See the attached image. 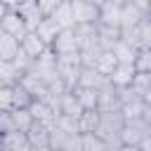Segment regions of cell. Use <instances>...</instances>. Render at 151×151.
<instances>
[{
  "mask_svg": "<svg viewBox=\"0 0 151 151\" xmlns=\"http://www.w3.org/2000/svg\"><path fill=\"white\" fill-rule=\"evenodd\" d=\"M149 14L144 9H139L134 2H125L123 5V14H120V26L123 28H132V26H139Z\"/></svg>",
  "mask_w": 151,
  "mask_h": 151,
  "instance_id": "obj_10",
  "label": "cell"
},
{
  "mask_svg": "<svg viewBox=\"0 0 151 151\" xmlns=\"http://www.w3.org/2000/svg\"><path fill=\"white\" fill-rule=\"evenodd\" d=\"M12 118H14L17 127H19V130H24V132H28V127H31V125H33V120H35L28 106H26V109H12Z\"/></svg>",
  "mask_w": 151,
  "mask_h": 151,
  "instance_id": "obj_22",
  "label": "cell"
},
{
  "mask_svg": "<svg viewBox=\"0 0 151 151\" xmlns=\"http://www.w3.org/2000/svg\"><path fill=\"white\" fill-rule=\"evenodd\" d=\"M14 109V85H0V111Z\"/></svg>",
  "mask_w": 151,
  "mask_h": 151,
  "instance_id": "obj_24",
  "label": "cell"
},
{
  "mask_svg": "<svg viewBox=\"0 0 151 151\" xmlns=\"http://www.w3.org/2000/svg\"><path fill=\"white\" fill-rule=\"evenodd\" d=\"M120 14H123V5L106 0L104 5H99V24H111V26H120ZM123 28V26H120Z\"/></svg>",
  "mask_w": 151,
  "mask_h": 151,
  "instance_id": "obj_9",
  "label": "cell"
},
{
  "mask_svg": "<svg viewBox=\"0 0 151 151\" xmlns=\"http://www.w3.org/2000/svg\"><path fill=\"white\" fill-rule=\"evenodd\" d=\"M92 2H97V5H104V2H106V0H92Z\"/></svg>",
  "mask_w": 151,
  "mask_h": 151,
  "instance_id": "obj_32",
  "label": "cell"
},
{
  "mask_svg": "<svg viewBox=\"0 0 151 151\" xmlns=\"http://www.w3.org/2000/svg\"><path fill=\"white\" fill-rule=\"evenodd\" d=\"M19 50H21V40H19V38H14L12 33L0 31V59L12 61V59L19 54Z\"/></svg>",
  "mask_w": 151,
  "mask_h": 151,
  "instance_id": "obj_11",
  "label": "cell"
},
{
  "mask_svg": "<svg viewBox=\"0 0 151 151\" xmlns=\"http://www.w3.org/2000/svg\"><path fill=\"white\" fill-rule=\"evenodd\" d=\"M59 31H61V26L52 19V17H45L40 24H38V28H35V33L47 42V45H52L54 40H57V35H59Z\"/></svg>",
  "mask_w": 151,
  "mask_h": 151,
  "instance_id": "obj_16",
  "label": "cell"
},
{
  "mask_svg": "<svg viewBox=\"0 0 151 151\" xmlns=\"http://www.w3.org/2000/svg\"><path fill=\"white\" fill-rule=\"evenodd\" d=\"M137 76V66L134 64H127V61H118V66L113 68V73L109 76V83L116 85V87H130L132 80Z\"/></svg>",
  "mask_w": 151,
  "mask_h": 151,
  "instance_id": "obj_6",
  "label": "cell"
},
{
  "mask_svg": "<svg viewBox=\"0 0 151 151\" xmlns=\"http://www.w3.org/2000/svg\"><path fill=\"white\" fill-rule=\"evenodd\" d=\"M139 40H142V47H151V14L139 24Z\"/></svg>",
  "mask_w": 151,
  "mask_h": 151,
  "instance_id": "obj_26",
  "label": "cell"
},
{
  "mask_svg": "<svg viewBox=\"0 0 151 151\" xmlns=\"http://www.w3.org/2000/svg\"><path fill=\"white\" fill-rule=\"evenodd\" d=\"M38 2V7H40V12L45 14V17H52V12L61 5V0H35Z\"/></svg>",
  "mask_w": 151,
  "mask_h": 151,
  "instance_id": "obj_28",
  "label": "cell"
},
{
  "mask_svg": "<svg viewBox=\"0 0 151 151\" xmlns=\"http://www.w3.org/2000/svg\"><path fill=\"white\" fill-rule=\"evenodd\" d=\"M134 66L142 73H151V47H139L134 57Z\"/></svg>",
  "mask_w": 151,
  "mask_h": 151,
  "instance_id": "obj_23",
  "label": "cell"
},
{
  "mask_svg": "<svg viewBox=\"0 0 151 151\" xmlns=\"http://www.w3.org/2000/svg\"><path fill=\"white\" fill-rule=\"evenodd\" d=\"M113 2H118V5H125V2H130V0H113Z\"/></svg>",
  "mask_w": 151,
  "mask_h": 151,
  "instance_id": "obj_31",
  "label": "cell"
},
{
  "mask_svg": "<svg viewBox=\"0 0 151 151\" xmlns=\"http://www.w3.org/2000/svg\"><path fill=\"white\" fill-rule=\"evenodd\" d=\"M0 5H7V7H17L19 0H0Z\"/></svg>",
  "mask_w": 151,
  "mask_h": 151,
  "instance_id": "obj_30",
  "label": "cell"
},
{
  "mask_svg": "<svg viewBox=\"0 0 151 151\" xmlns=\"http://www.w3.org/2000/svg\"><path fill=\"white\" fill-rule=\"evenodd\" d=\"M19 2H21V0H19Z\"/></svg>",
  "mask_w": 151,
  "mask_h": 151,
  "instance_id": "obj_33",
  "label": "cell"
},
{
  "mask_svg": "<svg viewBox=\"0 0 151 151\" xmlns=\"http://www.w3.org/2000/svg\"><path fill=\"white\" fill-rule=\"evenodd\" d=\"M109 149V142L97 132H83V151H104Z\"/></svg>",
  "mask_w": 151,
  "mask_h": 151,
  "instance_id": "obj_21",
  "label": "cell"
},
{
  "mask_svg": "<svg viewBox=\"0 0 151 151\" xmlns=\"http://www.w3.org/2000/svg\"><path fill=\"white\" fill-rule=\"evenodd\" d=\"M94 66H97L99 73H104V76L109 78V76L113 73V68L118 66V57L113 54V50H101L99 57H97V61H94Z\"/></svg>",
  "mask_w": 151,
  "mask_h": 151,
  "instance_id": "obj_18",
  "label": "cell"
},
{
  "mask_svg": "<svg viewBox=\"0 0 151 151\" xmlns=\"http://www.w3.org/2000/svg\"><path fill=\"white\" fill-rule=\"evenodd\" d=\"M0 144H2L5 151H33L31 139H28V132H24V130L5 132L2 139H0Z\"/></svg>",
  "mask_w": 151,
  "mask_h": 151,
  "instance_id": "obj_5",
  "label": "cell"
},
{
  "mask_svg": "<svg viewBox=\"0 0 151 151\" xmlns=\"http://www.w3.org/2000/svg\"><path fill=\"white\" fill-rule=\"evenodd\" d=\"M80 123V132H97L99 123H101V111L99 109H85L78 118Z\"/></svg>",
  "mask_w": 151,
  "mask_h": 151,
  "instance_id": "obj_17",
  "label": "cell"
},
{
  "mask_svg": "<svg viewBox=\"0 0 151 151\" xmlns=\"http://www.w3.org/2000/svg\"><path fill=\"white\" fill-rule=\"evenodd\" d=\"M130 2H134L139 9H144L146 14H151V0H130Z\"/></svg>",
  "mask_w": 151,
  "mask_h": 151,
  "instance_id": "obj_29",
  "label": "cell"
},
{
  "mask_svg": "<svg viewBox=\"0 0 151 151\" xmlns=\"http://www.w3.org/2000/svg\"><path fill=\"white\" fill-rule=\"evenodd\" d=\"M52 19L61 26V28H73L76 26V14H73V2L71 0H61V5L52 12Z\"/></svg>",
  "mask_w": 151,
  "mask_h": 151,
  "instance_id": "obj_12",
  "label": "cell"
},
{
  "mask_svg": "<svg viewBox=\"0 0 151 151\" xmlns=\"http://www.w3.org/2000/svg\"><path fill=\"white\" fill-rule=\"evenodd\" d=\"M83 109H99V87H76Z\"/></svg>",
  "mask_w": 151,
  "mask_h": 151,
  "instance_id": "obj_20",
  "label": "cell"
},
{
  "mask_svg": "<svg viewBox=\"0 0 151 151\" xmlns=\"http://www.w3.org/2000/svg\"><path fill=\"white\" fill-rule=\"evenodd\" d=\"M123 38V28L120 26H111V24H99V42L104 50H111L116 45V40Z\"/></svg>",
  "mask_w": 151,
  "mask_h": 151,
  "instance_id": "obj_15",
  "label": "cell"
},
{
  "mask_svg": "<svg viewBox=\"0 0 151 151\" xmlns=\"http://www.w3.org/2000/svg\"><path fill=\"white\" fill-rule=\"evenodd\" d=\"M109 83V78L104 73L97 71V66H83L80 68V78H78V87H104Z\"/></svg>",
  "mask_w": 151,
  "mask_h": 151,
  "instance_id": "obj_8",
  "label": "cell"
},
{
  "mask_svg": "<svg viewBox=\"0 0 151 151\" xmlns=\"http://www.w3.org/2000/svg\"><path fill=\"white\" fill-rule=\"evenodd\" d=\"M113 50V54L118 57V61H127V64H134V57H137V50L139 47H134L132 42H127V40H116V45L111 47Z\"/></svg>",
  "mask_w": 151,
  "mask_h": 151,
  "instance_id": "obj_19",
  "label": "cell"
},
{
  "mask_svg": "<svg viewBox=\"0 0 151 151\" xmlns=\"http://www.w3.org/2000/svg\"><path fill=\"white\" fill-rule=\"evenodd\" d=\"M0 31L12 33L14 38L24 40V38H26V33H28L31 28H28V24L24 21V17H21L14 7L2 5V7H0Z\"/></svg>",
  "mask_w": 151,
  "mask_h": 151,
  "instance_id": "obj_1",
  "label": "cell"
},
{
  "mask_svg": "<svg viewBox=\"0 0 151 151\" xmlns=\"http://www.w3.org/2000/svg\"><path fill=\"white\" fill-rule=\"evenodd\" d=\"M21 78H24V71L14 61L0 59V83L2 85H17V83H21Z\"/></svg>",
  "mask_w": 151,
  "mask_h": 151,
  "instance_id": "obj_13",
  "label": "cell"
},
{
  "mask_svg": "<svg viewBox=\"0 0 151 151\" xmlns=\"http://www.w3.org/2000/svg\"><path fill=\"white\" fill-rule=\"evenodd\" d=\"M21 47H24V50H26L33 59H38V57H40V54H42L50 45H47V42H45V40H42L35 31H28V33H26V38L21 40Z\"/></svg>",
  "mask_w": 151,
  "mask_h": 151,
  "instance_id": "obj_14",
  "label": "cell"
},
{
  "mask_svg": "<svg viewBox=\"0 0 151 151\" xmlns=\"http://www.w3.org/2000/svg\"><path fill=\"white\" fill-rule=\"evenodd\" d=\"M12 130H19L14 118H12V111H0V132H12Z\"/></svg>",
  "mask_w": 151,
  "mask_h": 151,
  "instance_id": "obj_27",
  "label": "cell"
},
{
  "mask_svg": "<svg viewBox=\"0 0 151 151\" xmlns=\"http://www.w3.org/2000/svg\"><path fill=\"white\" fill-rule=\"evenodd\" d=\"M57 125H47L42 120H33V125L28 127V139H31V146L33 151H50V137H52V130Z\"/></svg>",
  "mask_w": 151,
  "mask_h": 151,
  "instance_id": "obj_2",
  "label": "cell"
},
{
  "mask_svg": "<svg viewBox=\"0 0 151 151\" xmlns=\"http://www.w3.org/2000/svg\"><path fill=\"white\" fill-rule=\"evenodd\" d=\"M76 24H99V5L92 0H71Z\"/></svg>",
  "mask_w": 151,
  "mask_h": 151,
  "instance_id": "obj_4",
  "label": "cell"
},
{
  "mask_svg": "<svg viewBox=\"0 0 151 151\" xmlns=\"http://www.w3.org/2000/svg\"><path fill=\"white\" fill-rule=\"evenodd\" d=\"M151 87V73H142V71H137V76H134V80H132V90L139 94V97H144V92Z\"/></svg>",
  "mask_w": 151,
  "mask_h": 151,
  "instance_id": "obj_25",
  "label": "cell"
},
{
  "mask_svg": "<svg viewBox=\"0 0 151 151\" xmlns=\"http://www.w3.org/2000/svg\"><path fill=\"white\" fill-rule=\"evenodd\" d=\"M14 9L24 17V21L28 24V28H31V31H35V28H38V24L45 19V14L40 12V7H38V2H35V0H21Z\"/></svg>",
  "mask_w": 151,
  "mask_h": 151,
  "instance_id": "obj_7",
  "label": "cell"
},
{
  "mask_svg": "<svg viewBox=\"0 0 151 151\" xmlns=\"http://www.w3.org/2000/svg\"><path fill=\"white\" fill-rule=\"evenodd\" d=\"M57 54H71V52H80V38L76 33V28H61L57 40L52 42Z\"/></svg>",
  "mask_w": 151,
  "mask_h": 151,
  "instance_id": "obj_3",
  "label": "cell"
}]
</instances>
